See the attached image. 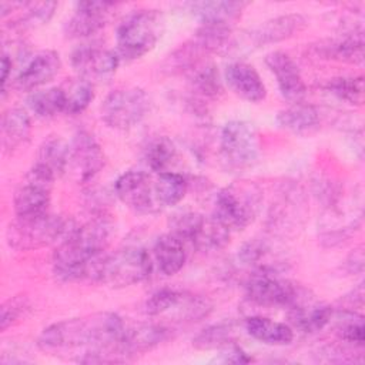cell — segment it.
<instances>
[{
  "label": "cell",
  "mask_w": 365,
  "mask_h": 365,
  "mask_svg": "<svg viewBox=\"0 0 365 365\" xmlns=\"http://www.w3.org/2000/svg\"><path fill=\"white\" fill-rule=\"evenodd\" d=\"M114 224L107 215L93 217L58 242L53 254L54 274L63 281L94 279L98 261L103 258L111 237Z\"/></svg>",
  "instance_id": "6da1fadb"
},
{
  "label": "cell",
  "mask_w": 365,
  "mask_h": 365,
  "mask_svg": "<svg viewBox=\"0 0 365 365\" xmlns=\"http://www.w3.org/2000/svg\"><path fill=\"white\" fill-rule=\"evenodd\" d=\"M124 328L125 325L117 314L96 312L48 325L41 331L37 345L44 352L115 348Z\"/></svg>",
  "instance_id": "7a4b0ae2"
},
{
  "label": "cell",
  "mask_w": 365,
  "mask_h": 365,
  "mask_svg": "<svg viewBox=\"0 0 365 365\" xmlns=\"http://www.w3.org/2000/svg\"><path fill=\"white\" fill-rule=\"evenodd\" d=\"M261 202L262 192L257 184L235 182L217 192L212 217L231 232L241 231L255 220Z\"/></svg>",
  "instance_id": "3957f363"
},
{
  "label": "cell",
  "mask_w": 365,
  "mask_h": 365,
  "mask_svg": "<svg viewBox=\"0 0 365 365\" xmlns=\"http://www.w3.org/2000/svg\"><path fill=\"white\" fill-rule=\"evenodd\" d=\"M164 27L165 21L160 10L143 9L128 14L115 33L118 54L127 60L143 57L155 47Z\"/></svg>",
  "instance_id": "277c9868"
},
{
  "label": "cell",
  "mask_w": 365,
  "mask_h": 365,
  "mask_svg": "<svg viewBox=\"0 0 365 365\" xmlns=\"http://www.w3.org/2000/svg\"><path fill=\"white\" fill-rule=\"evenodd\" d=\"M153 269V259L147 250L133 245L123 247L98 261L94 281L113 288L135 285L147 279Z\"/></svg>",
  "instance_id": "5b68a950"
},
{
  "label": "cell",
  "mask_w": 365,
  "mask_h": 365,
  "mask_svg": "<svg viewBox=\"0 0 365 365\" xmlns=\"http://www.w3.org/2000/svg\"><path fill=\"white\" fill-rule=\"evenodd\" d=\"M76 224L61 215L50 212L30 217L16 218L7 230V241L14 248H38L54 242H61Z\"/></svg>",
  "instance_id": "8992f818"
},
{
  "label": "cell",
  "mask_w": 365,
  "mask_h": 365,
  "mask_svg": "<svg viewBox=\"0 0 365 365\" xmlns=\"http://www.w3.org/2000/svg\"><path fill=\"white\" fill-rule=\"evenodd\" d=\"M258 154V135L251 123L231 120L222 125L220 133V157L228 170L244 171L252 167Z\"/></svg>",
  "instance_id": "52a82bcc"
},
{
  "label": "cell",
  "mask_w": 365,
  "mask_h": 365,
  "mask_svg": "<svg viewBox=\"0 0 365 365\" xmlns=\"http://www.w3.org/2000/svg\"><path fill=\"white\" fill-rule=\"evenodd\" d=\"M150 107L147 93L140 87H121L107 94L100 107L103 121L115 130H130L145 117Z\"/></svg>",
  "instance_id": "ba28073f"
},
{
  "label": "cell",
  "mask_w": 365,
  "mask_h": 365,
  "mask_svg": "<svg viewBox=\"0 0 365 365\" xmlns=\"http://www.w3.org/2000/svg\"><path fill=\"white\" fill-rule=\"evenodd\" d=\"M54 180L51 173L34 164L14 192L16 217L30 218L48 212Z\"/></svg>",
  "instance_id": "9c48e42d"
},
{
  "label": "cell",
  "mask_w": 365,
  "mask_h": 365,
  "mask_svg": "<svg viewBox=\"0 0 365 365\" xmlns=\"http://www.w3.org/2000/svg\"><path fill=\"white\" fill-rule=\"evenodd\" d=\"M302 294L288 279L278 277L274 269L257 268L245 284L247 298L259 307H287L289 308Z\"/></svg>",
  "instance_id": "30bf717a"
},
{
  "label": "cell",
  "mask_w": 365,
  "mask_h": 365,
  "mask_svg": "<svg viewBox=\"0 0 365 365\" xmlns=\"http://www.w3.org/2000/svg\"><path fill=\"white\" fill-rule=\"evenodd\" d=\"M114 192L123 204L135 212L150 214L161 208L155 198L154 181L145 171L128 170L123 173L114 182Z\"/></svg>",
  "instance_id": "8fae6325"
},
{
  "label": "cell",
  "mask_w": 365,
  "mask_h": 365,
  "mask_svg": "<svg viewBox=\"0 0 365 365\" xmlns=\"http://www.w3.org/2000/svg\"><path fill=\"white\" fill-rule=\"evenodd\" d=\"M106 155L97 140L87 131L80 130L70 141L68 167L78 182L93 180L104 167Z\"/></svg>",
  "instance_id": "7c38bea8"
},
{
  "label": "cell",
  "mask_w": 365,
  "mask_h": 365,
  "mask_svg": "<svg viewBox=\"0 0 365 365\" xmlns=\"http://www.w3.org/2000/svg\"><path fill=\"white\" fill-rule=\"evenodd\" d=\"M115 4L110 1H78L74 13L64 23V34L70 38H83L98 33L108 20Z\"/></svg>",
  "instance_id": "4fadbf2b"
},
{
  "label": "cell",
  "mask_w": 365,
  "mask_h": 365,
  "mask_svg": "<svg viewBox=\"0 0 365 365\" xmlns=\"http://www.w3.org/2000/svg\"><path fill=\"white\" fill-rule=\"evenodd\" d=\"M120 64L117 53L100 47H78L71 54V66L87 81L111 77Z\"/></svg>",
  "instance_id": "5bb4252c"
},
{
  "label": "cell",
  "mask_w": 365,
  "mask_h": 365,
  "mask_svg": "<svg viewBox=\"0 0 365 365\" xmlns=\"http://www.w3.org/2000/svg\"><path fill=\"white\" fill-rule=\"evenodd\" d=\"M265 64L277 80L281 96L289 101L301 103L307 94V87L297 63L284 51H271L265 57Z\"/></svg>",
  "instance_id": "9a60e30c"
},
{
  "label": "cell",
  "mask_w": 365,
  "mask_h": 365,
  "mask_svg": "<svg viewBox=\"0 0 365 365\" xmlns=\"http://www.w3.org/2000/svg\"><path fill=\"white\" fill-rule=\"evenodd\" d=\"M60 68L61 60L58 53L54 50H43L23 66L14 78V87L20 91H36L38 87L51 81Z\"/></svg>",
  "instance_id": "2e32d148"
},
{
  "label": "cell",
  "mask_w": 365,
  "mask_h": 365,
  "mask_svg": "<svg viewBox=\"0 0 365 365\" xmlns=\"http://www.w3.org/2000/svg\"><path fill=\"white\" fill-rule=\"evenodd\" d=\"M167 336L168 328L161 324H137L124 328L115 346L127 361L131 356L155 348L165 341Z\"/></svg>",
  "instance_id": "e0dca14e"
},
{
  "label": "cell",
  "mask_w": 365,
  "mask_h": 365,
  "mask_svg": "<svg viewBox=\"0 0 365 365\" xmlns=\"http://www.w3.org/2000/svg\"><path fill=\"white\" fill-rule=\"evenodd\" d=\"M305 26V19L301 14H284L274 17L254 27L247 34V44L251 47H261L274 44L289 38L294 33Z\"/></svg>",
  "instance_id": "ac0fdd59"
},
{
  "label": "cell",
  "mask_w": 365,
  "mask_h": 365,
  "mask_svg": "<svg viewBox=\"0 0 365 365\" xmlns=\"http://www.w3.org/2000/svg\"><path fill=\"white\" fill-rule=\"evenodd\" d=\"M247 3L244 1H190L184 9L195 17L201 26L231 27L241 17Z\"/></svg>",
  "instance_id": "d6986e66"
},
{
  "label": "cell",
  "mask_w": 365,
  "mask_h": 365,
  "mask_svg": "<svg viewBox=\"0 0 365 365\" xmlns=\"http://www.w3.org/2000/svg\"><path fill=\"white\" fill-rule=\"evenodd\" d=\"M228 87L250 103H259L267 97V88L257 70L244 61H232L225 68Z\"/></svg>",
  "instance_id": "ffe728a7"
},
{
  "label": "cell",
  "mask_w": 365,
  "mask_h": 365,
  "mask_svg": "<svg viewBox=\"0 0 365 365\" xmlns=\"http://www.w3.org/2000/svg\"><path fill=\"white\" fill-rule=\"evenodd\" d=\"M332 314L329 305L309 301V298L301 294L289 307V322L304 334H315L331 322Z\"/></svg>",
  "instance_id": "44dd1931"
},
{
  "label": "cell",
  "mask_w": 365,
  "mask_h": 365,
  "mask_svg": "<svg viewBox=\"0 0 365 365\" xmlns=\"http://www.w3.org/2000/svg\"><path fill=\"white\" fill-rule=\"evenodd\" d=\"M315 51L321 58H329L344 63H362L364 60V38L362 31L352 33V36H344L341 38H332L321 41L315 46Z\"/></svg>",
  "instance_id": "7402d4cb"
},
{
  "label": "cell",
  "mask_w": 365,
  "mask_h": 365,
  "mask_svg": "<svg viewBox=\"0 0 365 365\" xmlns=\"http://www.w3.org/2000/svg\"><path fill=\"white\" fill-rule=\"evenodd\" d=\"M153 254L158 269L164 275H175L182 269L187 259L184 242L171 232L155 240Z\"/></svg>",
  "instance_id": "603a6c76"
},
{
  "label": "cell",
  "mask_w": 365,
  "mask_h": 365,
  "mask_svg": "<svg viewBox=\"0 0 365 365\" xmlns=\"http://www.w3.org/2000/svg\"><path fill=\"white\" fill-rule=\"evenodd\" d=\"M245 331L267 345H288L294 339V329L289 325L265 317H250L245 321Z\"/></svg>",
  "instance_id": "cb8c5ba5"
},
{
  "label": "cell",
  "mask_w": 365,
  "mask_h": 365,
  "mask_svg": "<svg viewBox=\"0 0 365 365\" xmlns=\"http://www.w3.org/2000/svg\"><path fill=\"white\" fill-rule=\"evenodd\" d=\"M277 124L287 131L307 134L318 127L319 113L311 104L294 103L277 114Z\"/></svg>",
  "instance_id": "d4e9b609"
},
{
  "label": "cell",
  "mask_w": 365,
  "mask_h": 365,
  "mask_svg": "<svg viewBox=\"0 0 365 365\" xmlns=\"http://www.w3.org/2000/svg\"><path fill=\"white\" fill-rule=\"evenodd\" d=\"M31 133L30 115L20 107H10L4 111L1 118V137L3 147L13 151L24 144Z\"/></svg>",
  "instance_id": "484cf974"
},
{
  "label": "cell",
  "mask_w": 365,
  "mask_h": 365,
  "mask_svg": "<svg viewBox=\"0 0 365 365\" xmlns=\"http://www.w3.org/2000/svg\"><path fill=\"white\" fill-rule=\"evenodd\" d=\"M68 153L70 143H66L58 135H51L38 147L37 161L34 164L43 167L57 178L68 167Z\"/></svg>",
  "instance_id": "4316f807"
},
{
  "label": "cell",
  "mask_w": 365,
  "mask_h": 365,
  "mask_svg": "<svg viewBox=\"0 0 365 365\" xmlns=\"http://www.w3.org/2000/svg\"><path fill=\"white\" fill-rule=\"evenodd\" d=\"M207 222H208V217L197 211H181L171 217L170 228H171V234L180 238L184 244L188 242L197 248L205 231Z\"/></svg>",
  "instance_id": "83f0119b"
},
{
  "label": "cell",
  "mask_w": 365,
  "mask_h": 365,
  "mask_svg": "<svg viewBox=\"0 0 365 365\" xmlns=\"http://www.w3.org/2000/svg\"><path fill=\"white\" fill-rule=\"evenodd\" d=\"M154 190L157 202L161 208L173 207L185 197L188 182L182 174L167 171L157 174V178L154 180Z\"/></svg>",
  "instance_id": "f1b7e54d"
},
{
  "label": "cell",
  "mask_w": 365,
  "mask_h": 365,
  "mask_svg": "<svg viewBox=\"0 0 365 365\" xmlns=\"http://www.w3.org/2000/svg\"><path fill=\"white\" fill-rule=\"evenodd\" d=\"M29 108L40 118H50L66 111V94L63 87L36 90L27 98Z\"/></svg>",
  "instance_id": "f546056e"
},
{
  "label": "cell",
  "mask_w": 365,
  "mask_h": 365,
  "mask_svg": "<svg viewBox=\"0 0 365 365\" xmlns=\"http://www.w3.org/2000/svg\"><path fill=\"white\" fill-rule=\"evenodd\" d=\"M144 160L148 168L157 174L171 171L170 168L177 160V148L170 138L154 137L144 150Z\"/></svg>",
  "instance_id": "4dcf8cb0"
},
{
  "label": "cell",
  "mask_w": 365,
  "mask_h": 365,
  "mask_svg": "<svg viewBox=\"0 0 365 365\" xmlns=\"http://www.w3.org/2000/svg\"><path fill=\"white\" fill-rule=\"evenodd\" d=\"M231 342H234V328L228 322L208 325L192 338V346L201 351L221 349Z\"/></svg>",
  "instance_id": "1f68e13d"
},
{
  "label": "cell",
  "mask_w": 365,
  "mask_h": 365,
  "mask_svg": "<svg viewBox=\"0 0 365 365\" xmlns=\"http://www.w3.org/2000/svg\"><path fill=\"white\" fill-rule=\"evenodd\" d=\"M325 88L338 100L348 104H362L364 101V78L361 76L331 78Z\"/></svg>",
  "instance_id": "d6a6232c"
},
{
  "label": "cell",
  "mask_w": 365,
  "mask_h": 365,
  "mask_svg": "<svg viewBox=\"0 0 365 365\" xmlns=\"http://www.w3.org/2000/svg\"><path fill=\"white\" fill-rule=\"evenodd\" d=\"M64 90L66 94V111L67 114L76 115L81 114L93 101L94 90L90 81L84 78H78L71 81Z\"/></svg>",
  "instance_id": "836d02e7"
},
{
  "label": "cell",
  "mask_w": 365,
  "mask_h": 365,
  "mask_svg": "<svg viewBox=\"0 0 365 365\" xmlns=\"http://www.w3.org/2000/svg\"><path fill=\"white\" fill-rule=\"evenodd\" d=\"M57 3L54 1H23L21 13L16 24L21 29H33L41 24H46L54 14Z\"/></svg>",
  "instance_id": "e575fe53"
},
{
  "label": "cell",
  "mask_w": 365,
  "mask_h": 365,
  "mask_svg": "<svg viewBox=\"0 0 365 365\" xmlns=\"http://www.w3.org/2000/svg\"><path fill=\"white\" fill-rule=\"evenodd\" d=\"M336 332L342 341L362 346L365 341L364 317L351 309L341 311L338 314Z\"/></svg>",
  "instance_id": "d590c367"
},
{
  "label": "cell",
  "mask_w": 365,
  "mask_h": 365,
  "mask_svg": "<svg viewBox=\"0 0 365 365\" xmlns=\"http://www.w3.org/2000/svg\"><path fill=\"white\" fill-rule=\"evenodd\" d=\"M191 71V83L197 91L207 97H215L221 93V80L214 64L195 66Z\"/></svg>",
  "instance_id": "8d00e7d4"
},
{
  "label": "cell",
  "mask_w": 365,
  "mask_h": 365,
  "mask_svg": "<svg viewBox=\"0 0 365 365\" xmlns=\"http://www.w3.org/2000/svg\"><path fill=\"white\" fill-rule=\"evenodd\" d=\"M181 291L173 288H161L155 291L145 302V312L150 317H164Z\"/></svg>",
  "instance_id": "74e56055"
},
{
  "label": "cell",
  "mask_w": 365,
  "mask_h": 365,
  "mask_svg": "<svg viewBox=\"0 0 365 365\" xmlns=\"http://www.w3.org/2000/svg\"><path fill=\"white\" fill-rule=\"evenodd\" d=\"M29 301L23 295H17L13 298H9L1 305V314H0V329L6 331L9 327H11L14 322H17L27 311H29Z\"/></svg>",
  "instance_id": "f35d334b"
},
{
  "label": "cell",
  "mask_w": 365,
  "mask_h": 365,
  "mask_svg": "<svg viewBox=\"0 0 365 365\" xmlns=\"http://www.w3.org/2000/svg\"><path fill=\"white\" fill-rule=\"evenodd\" d=\"M220 361L225 364H248L252 361V358L235 342H231L227 346L221 348Z\"/></svg>",
  "instance_id": "ab89813d"
},
{
  "label": "cell",
  "mask_w": 365,
  "mask_h": 365,
  "mask_svg": "<svg viewBox=\"0 0 365 365\" xmlns=\"http://www.w3.org/2000/svg\"><path fill=\"white\" fill-rule=\"evenodd\" d=\"M11 70H13V57H10L7 53H3V58H1V90H3V93H4L6 83L9 80Z\"/></svg>",
  "instance_id": "60d3db41"
}]
</instances>
